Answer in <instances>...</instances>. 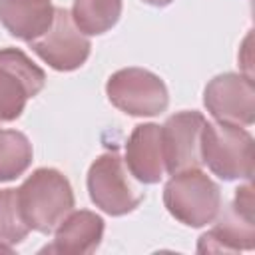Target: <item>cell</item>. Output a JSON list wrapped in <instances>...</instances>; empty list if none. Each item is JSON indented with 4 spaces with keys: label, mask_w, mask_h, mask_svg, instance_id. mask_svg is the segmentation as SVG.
Here are the masks:
<instances>
[{
    "label": "cell",
    "mask_w": 255,
    "mask_h": 255,
    "mask_svg": "<svg viewBox=\"0 0 255 255\" xmlns=\"http://www.w3.org/2000/svg\"><path fill=\"white\" fill-rule=\"evenodd\" d=\"M126 167L129 173L145 185L159 183L165 171L161 151V126L139 124L128 137L126 143Z\"/></svg>",
    "instance_id": "cell-11"
},
{
    "label": "cell",
    "mask_w": 255,
    "mask_h": 255,
    "mask_svg": "<svg viewBox=\"0 0 255 255\" xmlns=\"http://www.w3.org/2000/svg\"><path fill=\"white\" fill-rule=\"evenodd\" d=\"M201 163L223 181L253 177V135L231 124H209L201 129Z\"/></svg>",
    "instance_id": "cell-3"
},
{
    "label": "cell",
    "mask_w": 255,
    "mask_h": 255,
    "mask_svg": "<svg viewBox=\"0 0 255 255\" xmlns=\"http://www.w3.org/2000/svg\"><path fill=\"white\" fill-rule=\"evenodd\" d=\"M163 205L173 219L187 227H205L221 209L219 185L199 167L173 173L163 185Z\"/></svg>",
    "instance_id": "cell-2"
},
{
    "label": "cell",
    "mask_w": 255,
    "mask_h": 255,
    "mask_svg": "<svg viewBox=\"0 0 255 255\" xmlns=\"http://www.w3.org/2000/svg\"><path fill=\"white\" fill-rule=\"evenodd\" d=\"M18 207L30 231L52 233L74 207V189L68 177L54 167L34 169L16 189Z\"/></svg>",
    "instance_id": "cell-1"
},
{
    "label": "cell",
    "mask_w": 255,
    "mask_h": 255,
    "mask_svg": "<svg viewBox=\"0 0 255 255\" xmlns=\"http://www.w3.org/2000/svg\"><path fill=\"white\" fill-rule=\"evenodd\" d=\"M141 2H145L149 6H155V8H163V6H169L173 0H141Z\"/></svg>",
    "instance_id": "cell-17"
},
{
    "label": "cell",
    "mask_w": 255,
    "mask_h": 255,
    "mask_svg": "<svg viewBox=\"0 0 255 255\" xmlns=\"http://www.w3.org/2000/svg\"><path fill=\"white\" fill-rule=\"evenodd\" d=\"M137 183L139 181L129 173L126 161L116 151L98 155L86 177L92 203L112 217L131 213L143 201L145 193Z\"/></svg>",
    "instance_id": "cell-4"
},
{
    "label": "cell",
    "mask_w": 255,
    "mask_h": 255,
    "mask_svg": "<svg viewBox=\"0 0 255 255\" xmlns=\"http://www.w3.org/2000/svg\"><path fill=\"white\" fill-rule=\"evenodd\" d=\"M54 8L52 0H0V22L10 36L32 42L52 26Z\"/></svg>",
    "instance_id": "cell-13"
},
{
    "label": "cell",
    "mask_w": 255,
    "mask_h": 255,
    "mask_svg": "<svg viewBox=\"0 0 255 255\" xmlns=\"http://www.w3.org/2000/svg\"><path fill=\"white\" fill-rule=\"evenodd\" d=\"M112 106L135 118L159 116L167 110L169 94L165 82L145 68H122L106 82Z\"/></svg>",
    "instance_id": "cell-5"
},
{
    "label": "cell",
    "mask_w": 255,
    "mask_h": 255,
    "mask_svg": "<svg viewBox=\"0 0 255 255\" xmlns=\"http://www.w3.org/2000/svg\"><path fill=\"white\" fill-rule=\"evenodd\" d=\"M28 233L30 227L22 219L16 189L12 187L0 189V243L14 247L22 243Z\"/></svg>",
    "instance_id": "cell-16"
},
{
    "label": "cell",
    "mask_w": 255,
    "mask_h": 255,
    "mask_svg": "<svg viewBox=\"0 0 255 255\" xmlns=\"http://www.w3.org/2000/svg\"><path fill=\"white\" fill-rule=\"evenodd\" d=\"M32 143L18 129H0V183L26 173L32 163Z\"/></svg>",
    "instance_id": "cell-15"
},
{
    "label": "cell",
    "mask_w": 255,
    "mask_h": 255,
    "mask_svg": "<svg viewBox=\"0 0 255 255\" xmlns=\"http://www.w3.org/2000/svg\"><path fill=\"white\" fill-rule=\"evenodd\" d=\"M46 74L20 48H0V122L22 116L30 98L44 90Z\"/></svg>",
    "instance_id": "cell-7"
},
{
    "label": "cell",
    "mask_w": 255,
    "mask_h": 255,
    "mask_svg": "<svg viewBox=\"0 0 255 255\" xmlns=\"http://www.w3.org/2000/svg\"><path fill=\"white\" fill-rule=\"evenodd\" d=\"M203 106L215 122L251 126L255 122V84L251 76L225 72L207 82Z\"/></svg>",
    "instance_id": "cell-9"
},
{
    "label": "cell",
    "mask_w": 255,
    "mask_h": 255,
    "mask_svg": "<svg viewBox=\"0 0 255 255\" xmlns=\"http://www.w3.org/2000/svg\"><path fill=\"white\" fill-rule=\"evenodd\" d=\"M253 185L247 181L245 185L235 189L233 201L227 209H219L215 227L199 237L197 251L199 253H235L241 249L255 247V215H253Z\"/></svg>",
    "instance_id": "cell-6"
},
{
    "label": "cell",
    "mask_w": 255,
    "mask_h": 255,
    "mask_svg": "<svg viewBox=\"0 0 255 255\" xmlns=\"http://www.w3.org/2000/svg\"><path fill=\"white\" fill-rule=\"evenodd\" d=\"M72 20L86 36H100L112 30L122 16V0H74Z\"/></svg>",
    "instance_id": "cell-14"
},
{
    "label": "cell",
    "mask_w": 255,
    "mask_h": 255,
    "mask_svg": "<svg viewBox=\"0 0 255 255\" xmlns=\"http://www.w3.org/2000/svg\"><path fill=\"white\" fill-rule=\"evenodd\" d=\"M52 245L44 247L42 253H62V255H88L94 253L104 237V219L90 211H70L54 229Z\"/></svg>",
    "instance_id": "cell-12"
},
{
    "label": "cell",
    "mask_w": 255,
    "mask_h": 255,
    "mask_svg": "<svg viewBox=\"0 0 255 255\" xmlns=\"http://www.w3.org/2000/svg\"><path fill=\"white\" fill-rule=\"evenodd\" d=\"M34 54L56 72H74L86 64L92 42L72 20L70 10L56 6L52 26L32 42H28Z\"/></svg>",
    "instance_id": "cell-8"
},
{
    "label": "cell",
    "mask_w": 255,
    "mask_h": 255,
    "mask_svg": "<svg viewBox=\"0 0 255 255\" xmlns=\"http://www.w3.org/2000/svg\"><path fill=\"white\" fill-rule=\"evenodd\" d=\"M201 112L183 110L165 120L161 126V151L169 175L201 167V129L205 126Z\"/></svg>",
    "instance_id": "cell-10"
}]
</instances>
